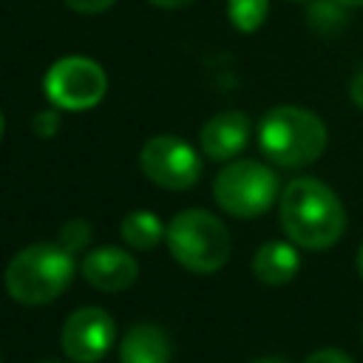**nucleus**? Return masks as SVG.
Returning <instances> with one entry per match:
<instances>
[{
  "label": "nucleus",
  "mask_w": 363,
  "mask_h": 363,
  "mask_svg": "<svg viewBox=\"0 0 363 363\" xmlns=\"http://www.w3.org/2000/svg\"><path fill=\"white\" fill-rule=\"evenodd\" d=\"M252 363H286L284 357H258V360H252Z\"/></svg>",
  "instance_id": "21"
},
{
  "label": "nucleus",
  "mask_w": 363,
  "mask_h": 363,
  "mask_svg": "<svg viewBox=\"0 0 363 363\" xmlns=\"http://www.w3.org/2000/svg\"><path fill=\"white\" fill-rule=\"evenodd\" d=\"M340 6H363V0H337Z\"/></svg>",
  "instance_id": "23"
},
{
  "label": "nucleus",
  "mask_w": 363,
  "mask_h": 363,
  "mask_svg": "<svg viewBox=\"0 0 363 363\" xmlns=\"http://www.w3.org/2000/svg\"><path fill=\"white\" fill-rule=\"evenodd\" d=\"M139 167L162 190H187L201 176L199 153L179 136L159 133L150 136L139 150Z\"/></svg>",
  "instance_id": "7"
},
{
  "label": "nucleus",
  "mask_w": 363,
  "mask_h": 363,
  "mask_svg": "<svg viewBox=\"0 0 363 363\" xmlns=\"http://www.w3.org/2000/svg\"><path fill=\"white\" fill-rule=\"evenodd\" d=\"M122 363H170V337L156 323H133L119 343Z\"/></svg>",
  "instance_id": "11"
},
{
  "label": "nucleus",
  "mask_w": 363,
  "mask_h": 363,
  "mask_svg": "<svg viewBox=\"0 0 363 363\" xmlns=\"http://www.w3.org/2000/svg\"><path fill=\"white\" fill-rule=\"evenodd\" d=\"M77 261L60 241L28 244L11 255L3 272V286L9 298L23 306H43L57 301L74 281Z\"/></svg>",
  "instance_id": "2"
},
{
  "label": "nucleus",
  "mask_w": 363,
  "mask_h": 363,
  "mask_svg": "<svg viewBox=\"0 0 363 363\" xmlns=\"http://www.w3.org/2000/svg\"><path fill=\"white\" fill-rule=\"evenodd\" d=\"M303 363H354V360L346 352H340V349H318Z\"/></svg>",
  "instance_id": "18"
},
{
  "label": "nucleus",
  "mask_w": 363,
  "mask_h": 363,
  "mask_svg": "<svg viewBox=\"0 0 363 363\" xmlns=\"http://www.w3.org/2000/svg\"><path fill=\"white\" fill-rule=\"evenodd\" d=\"M164 233H167V224H162V218L156 213H147V210H133L119 224L122 241L128 247H133V250H153V247H159Z\"/></svg>",
  "instance_id": "13"
},
{
  "label": "nucleus",
  "mask_w": 363,
  "mask_h": 363,
  "mask_svg": "<svg viewBox=\"0 0 363 363\" xmlns=\"http://www.w3.org/2000/svg\"><path fill=\"white\" fill-rule=\"evenodd\" d=\"M357 272H360V278H363V244H360V250H357Z\"/></svg>",
  "instance_id": "22"
},
{
  "label": "nucleus",
  "mask_w": 363,
  "mask_h": 363,
  "mask_svg": "<svg viewBox=\"0 0 363 363\" xmlns=\"http://www.w3.org/2000/svg\"><path fill=\"white\" fill-rule=\"evenodd\" d=\"M301 269V255L286 241H267L252 255V275L267 286L289 284Z\"/></svg>",
  "instance_id": "12"
},
{
  "label": "nucleus",
  "mask_w": 363,
  "mask_h": 363,
  "mask_svg": "<svg viewBox=\"0 0 363 363\" xmlns=\"http://www.w3.org/2000/svg\"><path fill=\"white\" fill-rule=\"evenodd\" d=\"M150 6H159V9H182V6H187V3H193V0H147Z\"/></svg>",
  "instance_id": "20"
},
{
  "label": "nucleus",
  "mask_w": 363,
  "mask_h": 363,
  "mask_svg": "<svg viewBox=\"0 0 363 363\" xmlns=\"http://www.w3.org/2000/svg\"><path fill=\"white\" fill-rule=\"evenodd\" d=\"M113 340H116V323L99 306L74 309L60 332V346L65 357L74 363H96L111 352Z\"/></svg>",
  "instance_id": "8"
},
{
  "label": "nucleus",
  "mask_w": 363,
  "mask_h": 363,
  "mask_svg": "<svg viewBox=\"0 0 363 363\" xmlns=\"http://www.w3.org/2000/svg\"><path fill=\"white\" fill-rule=\"evenodd\" d=\"M269 11V0H227V17L233 23V28L252 34L264 26Z\"/></svg>",
  "instance_id": "14"
},
{
  "label": "nucleus",
  "mask_w": 363,
  "mask_h": 363,
  "mask_svg": "<svg viewBox=\"0 0 363 363\" xmlns=\"http://www.w3.org/2000/svg\"><path fill=\"white\" fill-rule=\"evenodd\" d=\"M278 176L272 167L255 159H238L218 170L213 182L216 204L235 218H255L267 213L278 199Z\"/></svg>",
  "instance_id": "5"
},
{
  "label": "nucleus",
  "mask_w": 363,
  "mask_h": 363,
  "mask_svg": "<svg viewBox=\"0 0 363 363\" xmlns=\"http://www.w3.org/2000/svg\"><path fill=\"white\" fill-rule=\"evenodd\" d=\"M108 77L88 57H62L45 74V94L60 111H88L102 102Z\"/></svg>",
  "instance_id": "6"
},
{
  "label": "nucleus",
  "mask_w": 363,
  "mask_h": 363,
  "mask_svg": "<svg viewBox=\"0 0 363 363\" xmlns=\"http://www.w3.org/2000/svg\"><path fill=\"white\" fill-rule=\"evenodd\" d=\"M91 241V224L82 221V218H71L62 230H60V244L77 255V250H85Z\"/></svg>",
  "instance_id": "15"
},
{
  "label": "nucleus",
  "mask_w": 363,
  "mask_h": 363,
  "mask_svg": "<svg viewBox=\"0 0 363 363\" xmlns=\"http://www.w3.org/2000/svg\"><path fill=\"white\" fill-rule=\"evenodd\" d=\"M31 125H34V133H37V136L48 139V136L57 133V128H60V116H57V111H40V113L34 116Z\"/></svg>",
  "instance_id": "16"
},
{
  "label": "nucleus",
  "mask_w": 363,
  "mask_h": 363,
  "mask_svg": "<svg viewBox=\"0 0 363 363\" xmlns=\"http://www.w3.org/2000/svg\"><path fill=\"white\" fill-rule=\"evenodd\" d=\"M113 3H116V0H65V6L74 9V11H79V14H102V11H108Z\"/></svg>",
  "instance_id": "17"
},
{
  "label": "nucleus",
  "mask_w": 363,
  "mask_h": 363,
  "mask_svg": "<svg viewBox=\"0 0 363 363\" xmlns=\"http://www.w3.org/2000/svg\"><path fill=\"white\" fill-rule=\"evenodd\" d=\"M250 139V119L244 111H224L204 122L199 142L207 159L213 162H230L238 150H244Z\"/></svg>",
  "instance_id": "10"
},
{
  "label": "nucleus",
  "mask_w": 363,
  "mask_h": 363,
  "mask_svg": "<svg viewBox=\"0 0 363 363\" xmlns=\"http://www.w3.org/2000/svg\"><path fill=\"white\" fill-rule=\"evenodd\" d=\"M79 272L82 278L102 292H122L128 289L136 275H139V264L128 250L119 247H96L91 252H85V258L79 261Z\"/></svg>",
  "instance_id": "9"
},
{
  "label": "nucleus",
  "mask_w": 363,
  "mask_h": 363,
  "mask_svg": "<svg viewBox=\"0 0 363 363\" xmlns=\"http://www.w3.org/2000/svg\"><path fill=\"white\" fill-rule=\"evenodd\" d=\"M349 96H352V102L363 111V71H357V74L352 77V82H349Z\"/></svg>",
  "instance_id": "19"
},
{
  "label": "nucleus",
  "mask_w": 363,
  "mask_h": 363,
  "mask_svg": "<svg viewBox=\"0 0 363 363\" xmlns=\"http://www.w3.org/2000/svg\"><path fill=\"white\" fill-rule=\"evenodd\" d=\"M281 227L295 247L303 250H326L337 244L346 230V210L337 193L315 176L292 179L278 204Z\"/></svg>",
  "instance_id": "1"
},
{
  "label": "nucleus",
  "mask_w": 363,
  "mask_h": 363,
  "mask_svg": "<svg viewBox=\"0 0 363 363\" xmlns=\"http://www.w3.org/2000/svg\"><path fill=\"white\" fill-rule=\"evenodd\" d=\"M0 136H3V116H0Z\"/></svg>",
  "instance_id": "24"
},
{
  "label": "nucleus",
  "mask_w": 363,
  "mask_h": 363,
  "mask_svg": "<svg viewBox=\"0 0 363 363\" xmlns=\"http://www.w3.org/2000/svg\"><path fill=\"white\" fill-rule=\"evenodd\" d=\"M164 241L170 255L196 275H210L221 269L230 258V233L207 210H182L170 218Z\"/></svg>",
  "instance_id": "4"
},
{
  "label": "nucleus",
  "mask_w": 363,
  "mask_h": 363,
  "mask_svg": "<svg viewBox=\"0 0 363 363\" xmlns=\"http://www.w3.org/2000/svg\"><path fill=\"white\" fill-rule=\"evenodd\" d=\"M326 125L306 108L278 105L258 122L261 153L281 167H303L320 159L326 150Z\"/></svg>",
  "instance_id": "3"
},
{
  "label": "nucleus",
  "mask_w": 363,
  "mask_h": 363,
  "mask_svg": "<svg viewBox=\"0 0 363 363\" xmlns=\"http://www.w3.org/2000/svg\"><path fill=\"white\" fill-rule=\"evenodd\" d=\"M360 337H363V332H360Z\"/></svg>",
  "instance_id": "25"
}]
</instances>
